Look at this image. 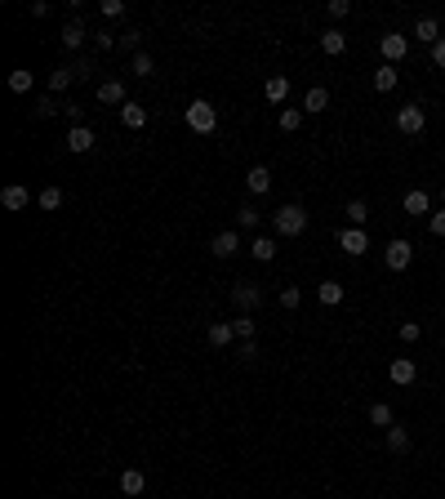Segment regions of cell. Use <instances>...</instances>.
Segmentation results:
<instances>
[{"mask_svg":"<svg viewBox=\"0 0 445 499\" xmlns=\"http://www.w3.org/2000/svg\"><path fill=\"white\" fill-rule=\"evenodd\" d=\"M187 129L192 134H214V129H219V107H214L209 98H192L187 103Z\"/></svg>","mask_w":445,"mask_h":499,"instance_id":"1","label":"cell"},{"mask_svg":"<svg viewBox=\"0 0 445 499\" xmlns=\"http://www.w3.org/2000/svg\"><path fill=\"white\" fill-rule=\"evenodd\" d=\"M272 227H276V237H303V227H307V210L303 205H281L272 214Z\"/></svg>","mask_w":445,"mask_h":499,"instance_id":"2","label":"cell"},{"mask_svg":"<svg viewBox=\"0 0 445 499\" xmlns=\"http://www.w3.org/2000/svg\"><path fill=\"white\" fill-rule=\"evenodd\" d=\"M383 263H388V268H392V272H405V268H410V263H414V245H410L405 237H397V241H388V245H383Z\"/></svg>","mask_w":445,"mask_h":499,"instance_id":"3","label":"cell"},{"mask_svg":"<svg viewBox=\"0 0 445 499\" xmlns=\"http://www.w3.org/2000/svg\"><path fill=\"white\" fill-rule=\"evenodd\" d=\"M378 54H383V63L397 68V63L410 54V36H401V31H383V36H378Z\"/></svg>","mask_w":445,"mask_h":499,"instance_id":"4","label":"cell"},{"mask_svg":"<svg viewBox=\"0 0 445 499\" xmlns=\"http://www.w3.org/2000/svg\"><path fill=\"white\" fill-rule=\"evenodd\" d=\"M423 125H427V112L419 103H405L397 112V129H401V134H423Z\"/></svg>","mask_w":445,"mask_h":499,"instance_id":"5","label":"cell"},{"mask_svg":"<svg viewBox=\"0 0 445 499\" xmlns=\"http://www.w3.org/2000/svg\"><path fill=\"white\" fill-rule=\"evenodd\" d=\"M232 304H236L241 312H254V308L263 304V290L254 286V281H236V286H232Z\"/></svg>","mask_w":445,"mask_h":499,"instance_id":"6","label":"cell"},{"mask_svg":"<svg viewBox=\"0 0 445 499\" xmlns=\"http://www.w3.org/2000/svg\"><path fill=\"white\" fill-rule=\"evenodd\" d=\"M94 143H98V134H94L89 125H72V129H67V139H62V147H67V152H76V156H80V152H89Z\"/></svg>","mask_w":445,"mask_h":499,"instance_id":"7","label":"cell"},{"mask_svg":"<svg viewBox=\"0 0 445 499\" xmlns=\"http://www.w3.org/2000/svg\"><path fill=\"white\" fill-rule=\"evenodd\" d=\"M339 245L348 249L352 259H361V254L370 249V237H366V227H343V232H339Z\"/></svg>","mask_w":445,"mask_h":499,"instance_id":"8","label":"cell"},{"mask_svg":"<svg viewBox=\"0 0 445 499\" xmlns=\"http://www.w3.org/2000/svg\"><path fill=\"white\" fill-rule=\"evenodd\" d=\"M388 379H392V384H414V379H419V365H414V357H397V361H392L388 365Z\"/></svg>","mask_w":445,"mask_h":499,"instance_id":"9","label":"cell"},{"mask_svg":"<svg viewBox=\"0 0 445 499\" xmlns=\"http://www.w3.org/2000/svg\"><path fill=\"white\" fill-rule=\"evenodd\" d=\"M236 249H241V232H232V227L219 232V237L209 241V254H214V259H232Z\"/></svg>","mask_w":445,"mask_h":499,"instance_id":"10","label":"cell"},{"mask_svg":"<svg viewBox=\"0 0 445 499\" xmlns=\"http://www.w3.org/2000/svg\"><path fill=\"white\" fill-rule=\"evenodd\" d=\"M27 201H31V192L23 188V183H9L5 192H0V205H5L9 214H18V210H27Z\"/></svg>","mask_w":445,"mask_h":499,"instance_id":"11","label":"cell"},{"mask_svg":"<svg viewBox=\"0 0 445 499\" xmlns=\"http://www.w3.org/2000/svg\"><path fill=\"white\" fill-rule=\"evenodd\" d=\"M98 103L125 107V103H129V98H125V85H121V80H103V85H98Z\"/></svg>","mask_w":445,"mask_h":499,"instance_id":"12","label":"cell"},{"mask_svg":"<svg viewBox=\"0 0 445 499\" xmlns=\"http://www.w3.org/2000/svg\"><path fill=\"white\" fill-rule=\"evenodd\" d=\"M121 125H125V129H143V125H147V107L129 98V103L121 107Z\"/></svg>","mask_w":445,"mask_h":499,"instance_id":"13","label":"cell"},{"mask_svg":"<svg viewBox=\"0 0 445 499\" xmlns=\"http://www.w3.org/2000/svg\"><path fill=\"white\" fill-rule=\"evenodd\" d=\"M121 490H125L129 499H138V495L147 490V477H143V468H125V473H121Z\"/></svg>","mask_w":445,"mask_h":499,"instance_id":"14","label":"cell"},{"mask_svg":"<svg viewBox=\"0 0 445 499\" xmlns=\"http://www.w3.org/2000/svg\"><path fill=\"white\" fill-rule=\"evenodd\" d=\"M205 339H209V348H227V343L236 339V330H232V321H214L205 330Z\"/></svg>","mask_w":445,"mask_h":499,"instance_id":"15","label":"cell"},{"mask_svg":"<svg viewBox=\"0 0 445 499\" xmlns=\"http://www.w3.org/2000/svg\"><path fill=\"white\" fill-rule=\"evenodd\" d=\"M343 294H348V290H343V281H321V286H317V299H321L325 308H339Z\"/></svg>","mask_w":445,"mask_h":499,"instance_id":"16","label":"cell"},{"mask_svg":"<svg viewBox=\"0 0 445 499\" xmlns=\"http://www.w3.org/2000/svg\"><path fill=\"white\" fill-rule=\"evenodd\" d=\"M405 214H432V196H427L423 188H414V192H405Z\"/></svg>","mask_w":445,"mask_h":499,"instance_id":"17","label":"cell"},{"mask_svg":"<svg viewBox=\"0 0 445 499\" xmlns=\"http://www.w3.org/2000/svg\"><path fill=\"white\" fill-rule=\"evenodd\" d=\"M325 107H329V90H325V85H312V90L303 94V112L317 116V112H325Z\"/></svg>","mask_w":445,"mask_h":499,"instance_id":"18","label":"cell"},{"mask_svg":"<svg viewBox=\"0 0 445 499\" xmlns=\"http://www.w3.org/2000/svg\"><path fill=\"white\" fill-rule=\"evenodd\" d=\"M263 94H268V103H272V107H281L285 98H290V80H285V76H272L268 85H263Z\"/></svg>","mask_w":445,"mask_h":499,"instance_id":"19","label":"cell"},{"mask_svg":"<svg viewBox=\"0 0 445 499\" xmlns=\"http://www.w3.org/2000/svg\"><path fill=\"white\" fill-rule=\"evenodd\" d=\"M245 188H250V192H268L272 188V170H268V165H254V170L245 174Z\"/></svg>","mask_w":445,"mask_h":499,"instance_id":"20","label":"cell"},{"mask_svg":"<svg viewBox=\"0 0 445 499\" xmlns=\"http://www.w3.org/2000/svg\"><path fill=\"white\" fill-rule=\"evenodd\" d=\"M397 80H401L397 68H392V63H383V68L374 72V90H378V94H392V90H397Z\"/></svg>","mask_w":445,"mask_h":499,"instance_id":"21","label":"cell"},{"mask_svg":"<svg viewBox=\"0 0 445 499\" xmlns=\"http://www.w3.org/2000/svg\"><path fill=\"white\" fill-rule=\"evenodd\" d=\"M321 49L325 54H343V49H348V36H343L339 27H329V31H321Z\"/></svg>","mask_w":445,"mask_h":499,"instance_id":"22","label":"cell"},{"mask_svg":"<svg viewBox=\"0 0 445 499\" xmlns=\"http://www.w3.org/2000/svg\"><path fill=\"white\" fill-rule=\"evenodd\" d=\"M414 36H419L423 45H436V41H441V23H436V18H419V23H414Z\"/></svg>","mask_w":445,"mask_h":499,"instance_id":"23","label":"cell"},{"mask_svg":"<svg viewBox=\"0 0 445 499\" xmlns=\"http://www.w3.org/2000/svg\"><path fill=\"white\" fill-rule=\"evenodd\" d=\"M388 451H392V455H405V451H410V432H405L401 424L388 428Z\"/></svg>","mask_w":445,"mask_h":499,"instance_id":"24","label":"cell"},{"mask_svg":"<svg viewBox=\"0 0 445 499\" xmlns=\"http://www.w3.org/2000/svg\"><path fill=\"white\" fill-rule=\"evenodd\" d=\"M72 80H76V72H72V68L49 72V94H67V90H72Z\"/></svg>","mask_w":445,"mask_h":499,"instance_id":"25","label":"cell"},{"mask_svg":"<svg viewBox=\"0 0 445 499\" xmlns=\"http://www.w3.org/2000/svg\"><path fill=\"white\" fill-rule=\"evenodd\" d=\"M62 45H67V49H80V45H85V23H80V18H72L67 27H62Z\"/></svg>","mask_w":445,"mask_h":499,"instance_id":"26","label":"cell"},{"mask_svg":"<svg viewBox=\"0 0 445 499\" xmlns=\"http://www.w3.org/2000/svg\"><path fill=\"white\" fill-rule=\"evenodd\" d=\"M370 424H374V428H392V424H397V414H392L388 402H374V406H370Z\"/></svg>","mask_w":445,"mask_h":499,"instance_id":"27","label":"cell"},{"mask_svg":"<svg viewBox=\"0 0 445 499\" xmlns=\"http://www.w3.org/2000/svg\"><path fill=\"white\" fill-rule=\"evenodd\" d=\"M250 254H254L258 263H272V259H276V241H272V237H254Z\"/></svg>","mask_w":445,"mask_h":499,"instance_id":"28","label":"cell"},{"mask_svg":"<svg viewBox=\"0 0 445 499\" xmlns=\"http://www.w3.org/2000/svg\"><path fill=\"white\" fill-rule=\"evenodd\" d=\"M31 85H36V76H31L27 68H18V72H9V90H13V94H31Z\"/></svg>","mask_w":445,"mask_h":499,"instance_id":"29","label":"cell"},{"mask_svg":"<svg viewBox=\"0 0 445 499\" xmlns=\"http://www.w3.org/2000/svg\"><path fill=\"white\" fill-rule=\"evenodd\" d=\"M303 116H307L303 107H285V112H281V129H285V134H294V129L303 125Z\"/></svg>","mask_w":445,"mask_h":499,"instance_id":"30","label":"cell"},{"mask_svg":"<svg viewBox=\"0 0 445 499\" xmlns=\"http://www.w3.org/2000/svg\"><path fill=\"white\" fill-rule=\"evenodd\" d=\"M236 223H241V232H254V227L263 223V214H258L254 205H241V214H236Z\"/></svg>","mask_w":445,"mask_h":499,"instance_id":"31","label":"cell"},{"mask_svg":"<svg viewBox=\"0 0 445 499\" xmlns=\"http://www.w3.org/2000/svg\"><path fill=\"white\" fill-rule=\"evenodd\" d=\"M370 219V205L366 201H348V227H361Z\"/></svg>","mask_w":445,"mask_h":499,"instance_id":"32","label":"cell"},{"mask_svg":"<svg viewBox=\"0 0 445 499\" xmlns=\"http://www.w3.org/2000/svg\"><path fill=\"white\" fill-rule=\"evenodd\" d=\"M232 330H236V339L245 343V339H254V317H250V312H241V317L232 321Z\"/></svg>","mask_w":445,"mask_h":499,"instance_id":"33","label":"cell"},{"mask_svg":"<svg viewBox=\"0 0 445 499\" xmlns=\"http://www.w3.org/2000/svg\"><path fill=\"white\" fill-rule=\"evenodd\" d=\"M36 201H40V210H58L62 205V188H45Z\"/></svg>","mask_w":445,"mask_h":499,"instance_id":"34","label":"cell"},{"mask_svg":"<svg viewBox=\"0 0 445 499\" xmlns=\"http://www.w3.org/2000/svg\"><path fill=\"white\" fill-rule=\"evenodd\" d=\"M397 335H401V343H419L423 326H419V321H401V330H397Z\"/></svg>","mask_w":445,"mask_h":499,"instance_id":"35","label":"cell"},{"mask_svg":"<svg viewBox=\"0 0 445 499\" xmlns=\"http://www.w3.org/2000/svg\"><path fill=\"white\" fill-rule=\"evenodd\" d=\"M299 304H303V290H299V286H285V290H281V308H290V312H294Z\"/></svg>","mask_w":445,"mask_h":499,"instance_id":"36","label":"cell"},{"mask_svg":"<svg viewBox=\"0 0 445 499\" xmlns=\"http://www.w3.org/2000/svg\"><path fill=\"white\" fill-rule=\"evenodd\" d=\"M116 45H121V49H129V54H134V49L143 45V31H121V36H116Z\"/></svg>","mask_w":445,"mask_h":499,"instance_id":"37","label":"cell"},{"mask_svg":"<svg viewBox=\"0 0 445 499\" xmlns=\"http://www.w3.org/2000/svg\"><path fill=\"white\" fill-rule=\"evenodd\" d=\"M152 72H156L152 54H134V76H152Z\"/></svg>","mask_w":445,"mask_h":499,"instance_id":"38","label":"cell"},{"mask_svg":"<svg viewBox=\"0 0 445 499\" xmlns=\"http://www.w3.org/2000/svg\"><path fill=\"white\" fill-rule=\"evenodd\" d=\"M427 227H432V237H445V210H432V214H427Z\"/></svg>","mask_w":445,"mask_h":499,"instance_id":"39","label":"cell"},{"mask_svg":"<svg viewBox=\"0 0 445 499\" xmlns=\"http://www.w3.org/2000/svg\"><path fill=\"white\" fill-rule=\"evenodd\" d=\"M98 14H103V18H121L125 5H121V0H103V5H98Z\"/></svg>","mask_w":445,"mask_h":499,"instance_id":"40","label":"cell"},{"mask_svg":"<svg viewBox=\"0 0 445 499\" xmlns=\"http://www.w3.org/2000/svg\"><path fill=\"white\" fill-rule=\"evenodd\" d=\"M72 72H76V76H94V58H89V54H80V58L72 63Z\"/></svg>","mask_w":445,"mask_h":499,"instance_id":"41","label":"cell"},{"mask_svg":"<svg viewBox=\"0 0 445 499\" xmlns=\"http://www.w3.org/2000/svg\"><path fill=\"white\" fill-rule=\"evenodd\" d=\"M36 112H40V116H54V112H62V107H58V98H54V94H45L40 103H36Z\"/></svg>","mask_w":445,"mask_h":499,"instance_id":"42","label":"cell"},{"mask_svg":"<svg viewBox=\"0 0 445 499\" xmlns=\"http://www.w3.org/2000/svg\"><path fill=\"white\" fill-rule=\"evenodd\" d=\"M348 9H352L348 0H329V18H348Z\"/></svg>","mask_w":445,"mask_h":499,"instance_id":"43","label":"cell"},{"mask_svg":"<svg viewBox=\"0 0 445 499\" xmlns=\"http://www.w3.org/2000/svg\"><path fill=\"white\" fill-rule=\"evenodd\" d=\"M432 63H436V68H441V72H445V36H441V41H436V45H432Z\"/></svg>","mask_w":445,"mask_h":499,"instance_id":"44","label":"cell"},{"mask_svg":"<svg viewBox=\"0 0 445 499\" xmlns=\"http://www.w3.org/2000/svg\"><path fill=\"white\" fill-rule=\"evenodd\" d=\"M254 357H258V343L245 339V343H241V361H254Z\"/></svg>","mask_w":445,"mask_h":499,"instance_id":"45","label":"cell"},{"mask_svg":"<svg viewBox=\"0 0 445 499\" xmlns=\"http://www.w3.org/2000/svg\"><path fill=\"white\" fill-rule=\"evenodd\" d=\"M94 41H98V49H111V45H116V36H111V31H98Z\"/></svg>","mask_w":445,"mask_h":499,"instance_id":"46","label":"cell"},{"mask_svg":"<svg viewBox=\"0 0 445 499\" xmlns=\"http://www.w3.org/2000/svg\"><path fill=\"white\" fill-rule=\"evenodd\" d=\"M441 201H445V188H441Z\"/></svg>","mask_w":445,"mask_h":499,"instance_id":"47","label":"cell"}]
</instances>
